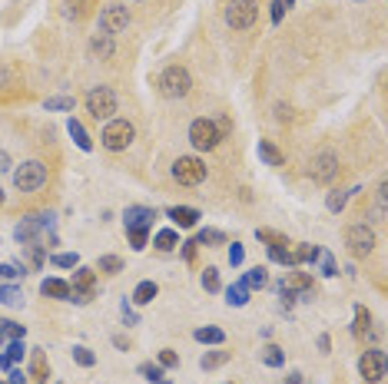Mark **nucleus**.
I'll return each mask as SVG.
<instances>
[{"mask_svg": "<svg viewBox=\"0 0 388 384\" xmlns=\"http://www.w3.org/2000/svg\"><path fill=\"white\" fill-rule=\"evenodd\" d=\"M0 206H4V189H0Z\"/></svg>", "mask_w": 388, "mask_h": 384, "instance_id": "5fc2aeb1", "label": "nucleus"}, {"mask_svg": "<svg viewBox=\"0 0 388 384\" xmlns=\"http://www.w3.org/2000/svg\"><path fill=\"white\" fill-rule=\"evenodd\" d=\"M153 245H156V249H159V252H173L176 245H179V235H176L173 229H163V232H156Z\"/></svg>", "mask_w": 388, "mask_h": 384, "instance_id": "412c9836", "label": "nucleus"}, {"mask_svg": "<svg viewBox=\"0 0 388 384\" xmlns=\"http://www.w3.org/2000/svg\"><path fill=\"white\" fill-rule=\"evenodd\" d=\"M40 292L47 298H60V302H70V295H73L70 282H63V279H43L40 282Z\"/></svg>", "mask_w": 388, "mask_h": 384, "instance_id": "2eb2a0df", "label": "nucleus"}, {"mask_svg": "<svg viewBox=\"0 0 388 384\" xmlns=\"http://www.w3.org/2000/svg\"><path fill=\"white\" fill-rule=\"evenodd\" d=\"M176 365H179V355H176V351H169V348L159 351V368H176Z\"/></svg>", "mask_w": 388, "mask_h": 384, "instance_id": "c03bdc74", "label": "nucleus"}, {"mask_svg": "<svg viewBox=\"0 0 388 384\" xmlns=\"http://www.w3.org/2000/svg\"><path fill=\"white\" fill-rule=\"evenodd\" d=\"M23 295H20V288L14 285H0V305H20Z\"/></svg>", "mask_w": 388, "mask_h": 384, "instance_id": "cd10ccee", "label": "nucleus"}, {"mask_svg": "<svg viewBox=\"0 0 388 384\" xmlns=\"http://www.w3.org/2000/svg\"><path fill=\"white\" fill-rule=\"evenodd\" d=\"M23 355H27V348H23V338H17V341H10V348H7V358H10V361L17 365V361H20Z\"/></svg>", "mask_w": 388, "mask_h": 384, "instance_id": "58836bf2", "label": "nucleus"}, {"mask_svg": "<svg viewBox=\"0 0 388 384\" xmlns=\"http://www.w3.org/2000/svg\"><path fill=\"white\" fill-rule=\"evenodd\" d=\"M47 183V166L30 159V163H20V169H14V186L20 192H33Z\"/></svg>", "mask_w": 388, "mask_h": 384, "instance_id": "20e7f679", "label": "nucleus"}, {"mask_svg": "<svg viewBox=\"0 0 388 384\" xmlns=\"http://www.w3.org/2000/svg\"><path fill=\"white\" fill-rule=\"evenodd\" d=\"M173 179L179 186H199L206 179V166L196 156H179L173 163Z\"/></svg>", "mask_w": 388, "mask_h": 384, "instance_id": "423d86ee", "label": "nucleus"}, {"mask_svg": "<svg viewBox=\"0 0 388 384\" xmlns=\"http://www.w3.org/2000/svg\"><path fill=\"white\" fill-rule=\"evenodd\" d=\"M226 235L219 229H203L199 235H196V245H223Z\"/></svg>", "mask_w": 388, "mask_h": 384, "instance_id": "393cba45", "label": "nucleus"}, {"mask_svg": "<svg viewBox=\"0 0 388 384\" xmlns=\"http://www.w3.org/2000/svg\"><path fill=\"white\" fill-rule=\"evenodd\" d=\"M345 202H349V192L335 189V192H329V199H325V206H329V212H342V209H345Z\"/></svg>", "mask_w": 388, "mask_h": 384, "instance_id": "c85d7f7f", "label": "nucleus"}, {"mask_svg": "<svg viewBox=\"0 0 388 384\" xmlns=\"http://www.w3.org/2000/svg\"><path fill=\"white\" fill-rule=\"evenodd\" d=\"M0 331H4V338H10V341L23 338V325H17V321H0Z\"/></svg>", "mask_w": 388, "mask_h": 384, "instance_id": "e433bc0d", "label": "nucleus"}, {"mask_svg": "<svg viewBox=\"0 0 388 384\" xmlns=\"http://www.w3.org/2000/svg\"><path fill=\"white\" fill-rule=\"evenodd\" d=\"M100 272H110V275H117V272H123V262H120L117 255H103V259H100Z\"/></svg>", "mask_w": 388, "mask_h": 384, "instance_id": "c9c22d12", "label": "nucleus"}, {"mask_svg": "<svg viewBox=\"0 0 388 384\" xmlns=\"http://www.w3.org/2000/svg\"><path fill=\"white\" fill-rule=\"evenodd\" d=\"M203 288H206V292H219V269L209 265V269L203 272Z\"/></svg>", "mask_w": 388, "mask_h": 384, "instance_id": "72a5a7b5", "label": "nucleus"}, {"mask_svg": "<svg viewBox=\"0 0 388 384\" xmlns=\"http://www.w3.org/2000/svg\"><path fill=\"white\" fill-rule=\"evenodd\" d=\"M339 173V156L332 153V149H322L319 156H312L309 163V176L315 183H332V176Z\"/></svg>", "mask_w": 388, "mask_h": 384, "instance_id": "9b49d317", "label": "nucleus"}, {"mask_svg": "<svg viewBox=\"0 0 388 384\" xmlns=\"http://www.w3.org/2000/svg\"><path fill=\"white\" fill-rule=\"evenodd\" d=\"M67 129H70V136L77 139V146H80V149H90V146H93V143H90V136H87V129H83V126H80L77 119H70V123H67Z\"/></svg>", "mask_w": 388, "mask_h": 384, "instance_id": "bb28decb", "label": "nucleus"}, {"mask_svg": "<svg viewBox=\"0 0 388 384\" xmlns=\"http://www.w3.org/2000/svg\"><path fill=\"white\" fill-rule=\"evenodd\" d=\"M259 159L266 166H282V163H285V156H282L279 149L269 143V139H259Z\"/></svg>", "mask_w": 388, "mask_h": 384, "instance_id": "a211bd4d", "label": "nucleus"}, {"mask_svg": "<svg viewBox=\"0 0 388 384\" xmlns=\"http://www.w3.org/2000/svg\"><path fill=\"white\" fill-rule=\"evenodd\" d=\"M385 368H388L385 351H365V355L359 358V375L372 384H379L382 378H385Z\"/></svg>", "mask_w": 388, "mask_h": 384, "instance_id": "f8f14e48", "label": "nucleus"}, {"mask_svg": "<svg viewBox=\"0 0 388 384\" xmlns=\"http://www.w3.org/2000/svg\"><path fill=\"white\" fill-rule=\"evenodd\" d=\"M285 384H302V375H299V371H292L289 381H285Z\"/></svg>", "mask_w": 388, "mask_h": 384, "instance_id": "603ef678", "label": "nucleus"}, {"mask_svg": "<svg viewBox=\"0 0 388 384\" xmlns=\"http://www.w3.org/2000/svg\"><path fill=\"white\" fill-rule=\"evenodd\" d=\"M262 361H266L269 368H282V365H285V355H282L276 345H266V348H262Z\"/></svg>", "mask_w": 388, "mask_h": 384, "instance_id": "a878e982", "label": "nucleus"}, {"mask_svg": "<svg viewBox=\"0 0 388 384\" xmlns=\"http://www.w3.org/2000/svg\"><path fill=\"white\" fill-rule=\"evenodd\" d=\"M140 375H143L146 381H159V378H163V368L159 365H140Z\"/></svg>", "mask_w": 388, "mask_h": 384, "instance_id": "a19ab883", "label": "nucleus"}, {"mask_svg": "<svg viewBox=\"0 0 388 384\" xmlns=\"http://www.w3.org/2000/svg\"><path fill=\"white\" fill-rule=\"evenodd\" d=\"M130 232V242H133V249H146V229H127Z\"/></svg>", "mask_w": 388, "mask_h": 384, "instance_id": "37998d69", "label": "nucleus"}, {"mask_svg": "<svg viewBox=\"0 0 388 384\" xmlns=\"http://www.w3.org/2000/svg\"><path fill=\"white\" fill-rule=\"evenodd\" d=\"M193 249H196V242H183V259H193Z\"/></svg>", "mask_w": 388, "mask_h": 384, "instance_id": "8fccbe9b", "label": "nucleus"}, {"mask_svg": "<svg viewBox=\"0 0 388 384\" xmlns=\"http://www.w3.org/2000/svg\"><path fill=\"white\" fill-rule=\"evenodd\" d=\"M289 259H292V265H302V262H315V259H319V249H315V245H299L295 252H289Z\"/></svg>", "mask_w": 388, "mask_h": 384, "instance_id": "4be33fe9", "label": "nucleus"}, {"mask_svg": "<svg viewBox=\"0 0 388 384\" xmlns=\"http://www.w3.org/2000/svg\"><path fill=\"white\" fill-rule=\"evenodd\" d=\"M153 219H156V209H150V206H130V209L123 212L127 229H146V232H150Z\"/></svg>", "mask_w": 388, "mask_h": 384, "instance_id": "4468645a", "label": "nucleus"}, {"mask_svg": "<svg viewBox=\"0 0 388 384\" xmlns=\"http://www.w3.org/2000/svg\"><path fill=\"white\" fill-rule=\"evenodd\" d=\"M0 384H4V381H0Z\"/></svg>", "mask_w": 388, "mask_h": 384, "instance_id": "4d7b16f0", "label": "nucleus"}, {"mask_svg": "<svg viewBox=\"0 0 388 384\" xmlns=\"http://www.w3.org/2000/svg\"><path fill=\"white\" fill-rule=\"evenodd\" d=\"M0 345H4V331H0Z\"/></svg>", "mask_w": 388, "mask_h": 384, "instance_id": "6e6d98bb", "label": "nucleus"}, {"mask_svg": "<svg viewBox=\"0 0 388 384\" xmlns=\"http://www.w3.org/2000/svg\"><path fill=\"white\" fill-rule=\"evenodd\" d=\"M47 358H43V351H37V355H33V378H37V381H47Z\"/></svg>", "mask_w": 388, "mask_h": 384, "instance_id": "f704fd0d", "label": "nucleus"}, {"mask_svg": "<svg viewBox=\"0 0 388 384\" xmlns=\"http://www.w3.org/2000/svg\"><path fill=\"white\" fill-rule=\"evenodd\" d=\"M70 288H73V295H70V302H77V305H87L90 298L97 295V275L90 269H80L73 272V282H70Z\"/></svg>", "mask_w": 388, "mask_h": 384, "instance_id": "9d476101", "label": "nucleus"}, {"mask_svg": "<svg viewBox=\"0 0 388 384\" xmlns=\"http://www.w3.org/2000/svg\"><path fill=\"white\" fill-rule=\"evenodd\" d=\"M10 384H27V375L17 371V368H10Z\"/></svg>", "mask_w": 388, "mask_h": 384, "instance_id": "de8ad7c7", "label": "nucleus"}, {"mask_svg": "<svg viewBox=\"0 0 388 384\" xmlns=\"http://www.w3.org/2000/svg\"><path fill=\"white\" fill-rule=\"evenodd\" d=\"M47 225H50V215H27V219H20V225L14 229V239L23 242V245H30V242L37 239Z\"/></svg>", "mask_w": 388, "mask_h": 384, "instance_id": "ddd939ff", "label": "nucleus"}, {"mask_svg": "<svg viewBox=\"0 0 388 384\" xmlns=\"http://www.w3.org/2000/svg\"><path fill=\"white\" fill-rule=\"evenodd\" d=\"M223 331L219 328H196V341H203V345H223Z\"/></svg>", "mask_w": 388, "mask_h": 384, "instance_id": "b1692460", "label": "nucleus"}, {"mask_svg": "<svg viewBox=\"0 0 388 384\" xmlns=\"http://www.w3.org/2000/svg\"><path fill=\"white\" fill-rule=\"evenodd\" d=\"M226 361H229V351H209V355L199 358V368H203V371H213V368L226 365Z\"/></svg>", "mask_w": 388, "mask_h": 384, "instance_id": "5701e85b", "label": "nucleus"}, {"mask_svg": "<svg viewBox=\"0 0 388 384\" xmlns=\"http://www.w3.org/2000/svg\"><path fill=\"white\" fill-rule=\"evenodd\" d=\"M73 361H77V365H83V368H93V365H97L93 351H90V348H83V345L73 348Z\"/></svg>", "mask_w": 388, "mask_h": 384, "instance_id": "c756f323", "label": "nucleus"}, {"mask_svg": "<svg viewBox=\"0 0 388 384\" xmlns=\"http://www.w3.org/2000/svg\"><path fill=\"white\" fill-rule=\"evenodd\" d=\"M319 259H322V275H339V269H335V259H332L329 252H319Z\"/></svg>", "mask_w": 388, "mask_h": 384, "instance_id": "ea45409f", "label": "nucleus"}, {"mask_svg": "<svg viewBox=\"0 0 388 384\" xmlns=\"http://www.w3.org/2000/svg\"><path fill=\"white\" fill-rule=\"evenodd\" d=\"M156 292H159V288H156V282H140V285H136V292H133V302H136V305H150V302L156 298Z\"/></svg>", "mask_w": 388, "mask_h": 384, "instance_id": "6ab92c4d", "label": "nucleus"}, {"mask_svg": "<svg viewBox=\"0 0 388 384\" xmlns=\"http://www.w3.org/2000/svg\"><path fill=\"white\" fill-rule=\"evenodd\" d=\"M50 262H53L57 269H77V265H80V259L73 255V252H60V255H53Z\"/></svg>", "mask_w": 388, "mask_h": 384, "instance_id": "2f4dec72", "label": "nucleus"}, {"mask_svg": "<svg viewBox=\"0 0 388 384\" xmlns=\"http://www.w3.org/2000/svg\"><path fill=\"white\" fill-rule=\"evenodd\" d=\"M7 169H10V156L0 149V173H7Z\"/></svg>", "mask_w": 388, "mask_h": 384, "instance_id": "09e8293b", "label": "nucleus"}, {"mask_svg": "<svg viewBox=\"0 0 388 384\" xmlns=\"http://www.w3.org/2000/svg\"><path fill=\"white\" fill-rule=\"evenodd\" d=\"M266 282H269V275H266V269H253V272H249V275H246V285H249V288H262V285H266Z\"/></svg>", "mask_w": 388, "mask_h": 384, "instance_id": "4c0bfd02", "label": "nucleus"}, {"mask_svg": "<svg viewBox=\"0 0 388 384\" xmlns=\"http://www.w3.org/2000/svg\"><path fill=\"white\" fill-rule=\"evenodd\" d=\"M219 139H223V136H219L213 119H193V126H189V143H193L196 149L209 153V149L219 146Z\"/></svg>", "mask_w": 388, "mask_h": 384, "instance_id": "0eeeda50", "label": "nucleus"}, {"mask_svg": "<svg viewBox=\"0 0 388 384\" xmlns=\"http://www.w3.org/2000/svg\"><path fill=\"white\" fill-rule=\"evenodd\" d=\"M166 215H169V219H173L179 229H193L196 222H199V212L189 209V206H173V209L166 212Z\"/></svg>", "mask_w": 388, "mask_h": 384, "instance_id": "dca6fc26", "label": "nucleus"}, {"mask_svg": "<svg viewBox=\"0 0 388 384\" xmlns=\"http://www.w3.org/2000/svg\"><path fill=\"white\" fill-rule=\"evenodd\" d=\"M345 245H349L355 255H369V252L375 249V232H372L365 222H355V225L345 229Z\"/></svg>", "mask_w": 388, "mask_h": 384, "instance_id": "1a4fd4ad", "label": "nucleus"}, {"mask_svg": "<svg viewBox=\"0 0 388 384\" xmlns=\"http://www.w3.org/2000/svg\"><path fill=\"white\" fill-rule=\"evenodd\" d=\"M0 275H4L7 282L23 279V265H17V262H4V265H0Z\"/></svg>", "mask_w": 388, "mask_h": 384, "instance_id": "473e14b6", "label": "nucleus"}, {"mask_svg": "<svg viewBox=\"0 0 388 384\" xmlns=\"http://www.w3.org/2000/svg\"><path fill=\"white\" fill-rule=\"evenodd\" d=\"M90 53L97 60H110L113 57V40H110L107 33H97V37L90 40Z\"/></svg>", "mask_w": 388, "mask_h": 384, "instance_id": "f3484780", "label": "nucleus"}, {"mask_svg": "<svg viewBox=\"0 0 388 384\" xmlns=\"http://www.w3.org/2000/svg\"><path fill=\"white\" fill-rule=\"evenodd\" d=\"M87 110L93 119H110L117 113V93L110 87H93L87 93Z\"/></svg>", "mask_w": 388, "mask_h": 384, "instance_id": "39448f33", "label": "nucleus"}, {"mask_svg": "<svg viewBox=\"0 0 388 384\" xmlns=\"http://www.w3.org/2000/svg\"><path fill=\"white\" fill-rule=\"evenodd\" d=\"M47 110H60V113H70L73 110V96H50Z\"/></svg>", "mask_w": 388, "mask_h": 384, "instance_id": "7c9ffc66", "label": "nucleus"}, {"mask_svg": "<svg viewBox=\"0 0 388 384\" xmlns=\"http://www.w3.org/2000/svg\"><path fill=\"white\" fill-rule=\"evenodd\" d=\"M193 90V77L186 67H166L163 77H159V93L166 100H183L186 93Z\"/></svg>", "mask_w": 388, "mask_h": 384, "instance_id": "f257e3e1", "label": "nucleus"}, {"mask_svg": "<svg viewBox=\"0 0 388 384\" xmlns=\"http://www.w3.org/2000/svg\"><path fill=\"white\" fill-rule=\"evenodd\" d=\"M120 311H123V318H127V325H136V321H140V318H136V311H133V308L127 305V302L120 305Z\"/></svg>", "mask_w": 388, "mask_h": 384, "instance_id": "49530a36", "label": "nucleus"}, {"mask_svg": "<svg viewBox=\"0 0 388 384\" xmlns=\"http://www.w3.org/2000/svg\"><path fill=\"white\" fill-rule=\"evenodd\" d=\"M276 4H279V7H282V10H289V7H292V4H295V0H276Z\"/></svg>", "mask_w": 388, "mask_h": 384, "instance_id": "864d4df0", "label": "nucleus"}, {"mask_svg": "<svg viewBox=\"0 0 388 384\" xmlns=\"http://www.w3.org/2000/svg\"><path fill=\"white\" fill-rule=\"evenodd\" d=\"M127 27H130V10L123 7V4H110V7L100 14V33L113 37V33H123Z\"/></svg>", "mask_w": 388, "mask_h": 384, "instance_id": "6e6552de", "label": "nucleus"}, {"mask_svg": "<svg viewBox=\"0 0 388 384\" xmlns=\"http://www.w3.org/2000/svg\"><path fill=\"white\" fill-rule=\"evenodd\" d=\"M133 136H136V129L130 119H110L103 126V133H100V143L107 146L110 153H120V149H127L133 143Z\"/></svg>", "mask_w": 388, "mask_h": 384, "instance_id": "f03ea898", "label": "nucleus"}, {"mask_svg": "<svg viewBox=\"0 0 388 384\" xmlns=\"http://www.w3.org/2000/svg\"><path fill=\"white\" fill-rule=\"evenodd\" d=\"M369 325H372V315L365 308H355V331H365Z\"/></svg>", "mask_w": 388, "mask_h": 384, "instance_id": "79ce46f5", "label": "nucleus"}, {"mask_svg": "<svg viewBox=\"0 0 388 384\" xmlns=\"http://www.w3.org/2000/svg\"><path fill=\"white\" fill-rule=\"evenodd\" d=\"M0 368H4V371H10V368H14V361H10L7 355H0Z\"/></svg>", "mask_w": 388, "mask_h": 384, "instance_id": "3c124183", "label": "nucleus"}, {"mask_svg": "<svg viewBox=\"0 0 388 384\" xmlns=\"http://www.w3.org/2000/svg\"><path fill=\"white\" fill-rule=\"evenodd\" d=\"M243 259H246L243 245H239V242H233V245H229V262H233V265H243Z\"/></svg>", "mask_w": 388, "mask_h": 384, "instance_id": "a18cd8bd", "label": "nucleus"}, {"mask_svg": "<svg viewBox=\"0 0 388 384\" xmlns=\"http://www.w3.org/2000/svg\"><path fill=\"white\" fill-rule=\"evenodd\" d=\"M226 302H229V305H246V302H249V285H246V279L243 282H236L233 288H229V292H226Z\"/></svg>", "mask_w": 388, "mask_h": 384, "instance_id": "aec40b11", "label": "nucleus"}, {"mask_svg": "<svg viewBox=\"0 0 388 384\" xmlns=\"http://www.w3.org/2000/svg\"><path fill=\"white\" fill-rule=\"evenodd\" d=\"M259 17V7H256V0H229L226 4V23L233 30H249Z\"/></svg>", "mask_w": 388, "mask_h": 384, "instance_id": "7ed1b4c3", "label": "nucleus"}]
</instances>
